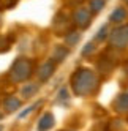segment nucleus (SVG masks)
<instances>
[{
  "mask_svg": "<svg viewBox=\"0 0 128 131\" xmlns=\"http://www.w3.org/2000/svg\"><path fill=\"white\" fill-rule=\"evenodd\" d=\"M56 125V117L52 115V112H44L38 122V131H49Z\"/></svg>",
  "mask_w": 128,
  "mask_h": 131,
  "instance_id": "nucleus-9",
  "label": "nucleus"
},
{
  "mask_svg": "<svg viewBox=\"0 0 128 131\" xmlns=\"http://www.w3.org/2000/svg\"><path fill=\"white\" fill-rule=\"evenodd\" d=\"M67 98H68V92H67V89H62V90H60V93H59V101L67 100Z\"/></svg>",
  "mask_w": 128,
  "mask_h": 131,
  "instance_id": "nucleus-19",
  "label": "nucleus"
},
{
  "mask_svg": "<svg viewBox=\"0 0 128 131\" xmlns=\"http://www.w3.org/2000/svg\"><path fill=\"white\" fill-rule=\"evenodd\" d=\"M112 68H114V65L109 62V60H103V62H100V67H98V71L100 74H103V76H109V74L112 73Z\"/></svg>",
  "mask_w": 128,
  "mask_h": 131,
  "instance_id": "nucleus-15",
  "label": "nucleus"
},
{
  "mask_svg": "<svg viewBox=\"0 0 128 131\" xmlns=\"http://www.w3.org/2000/svg\"><path fill=\"white\" fill-rule=\"evenodd\" d=\"M81 32L79 30H71L70 33L65 35V46L67 48H74V46L81 41Z\"/></svg>",
  "mask_w": 128,
  "mask_h": 131,
  "instance_id": "nucleus-13",
  "label": "nucleus"
},
{
  "mask_svg": "<svg viewBox=\"0 0 128 131\" xmlns=\"http://www.w3.org/2000/svg\"><path fill=\"white\" fill-rule=\"evenodd\" d=\"M84 2V0H68V3H71V5H76V8L78 6H81V3Z\"/></svg>",
  "mask_w": 128,
  "mask_h": 131,
  "instance_id": "nucleus-20",
  "label": "nucleus"
},
{
  "mask_svg": "<svg viewBox=\"0 0 128 131\" xmlns=\"http://www.w3.org/2000/svg\"><path fill=\"white\" fill-rule=\"evenodd\" d=\"M41 104H43V101H36V103H33L32 106L25 107L24 111H21V112H19V118H24V117H27L29 114H32V112H33L36 107H38V106H41Z\"/></svg>",
  "mask_w": 128,
  "mask_h": 131,
  "instance_id": "nucleus-17",
  "label": "nucleus"
},
{
  "mask_svg": "<svg viewBox=\"0 0 128 131\" xmlns=\"http://www.w3.org/2000/svg\"><path fill=\"white\" fill-rule=\"evenodd\" d=\"M106 5V0H89V10L92 11V14L100 13L104 8Z\"/></svg>",
  "mask_w": 128,
  "mask_h": 131,
  "instance_id": "nucleus-14",
  "label": "nucleus"
},
{
  "mask_svg": "<svg viewBox=\"0 0 128 131\" xmlns=\"http://www.w3.org/2000/svg\"><path fill=\"white\" fill-rule=\"evenodd\" d=\"M71 25H73V19L65 13H57L56 17H54V21H52V29L56 32V35L65 36L67 33L71 32Z\"/></svg>",
  "mask_w": 128,
  "mask_h": 131,
  "instance_id": "nucleus-6",
  "label": "nucleus"
},
{
  "mask_svg": "<svg viewBox=\"0 0 128 131\" xmlns=\"http://www.w3.org/2000/svg\"><path fill=\"white\" fill-rule=\"evenodd\" d=\"M95 49H97V46H95V43L93 41H90V43H87L86 46H84V49H82V57H89V55H92L93 52H95Z\"/></svg>",
  "mask_w": 128,
  "mask_h": 131,
  "instance_id": "nucleus-18",
  "label": "nucleus"
},
{
  "mask_svg": "<svg viewBox=\"0 0 128 131\" xmlns=\"http://www.w3.org/2000/svg\"><path fill=\"white\" fill-rule=\"evenodd\" d=\"M109 35H111L109 24H104V25H101V29H100L98 33L95 35V41H104L106 38H109Z\"/></svg>",
  "mask_w": 128,
  "mask_h": 131,
  "instance_id": "nucleus-16",
  "label": "nucleus"
},
{
  "mask_svg": "<svg viewBox=\"0 0 128 131\" xmlns=\"http://www.w3.org/2000/svg\"><path fill=\"white\" fill-rule=\"evenodd\" d=\"M35 74V63L29 57H17L8 71V79L13 84L29 82L30 78Z\"/></svg>",
  "mask_w": 128,
  "mask_h": 131,
  "instance_id": "nucleus-2",
  "label": "nucleus"
},
{
  "mask_svg": "<svg viewBox=\"0 0 128 131\" xmlns=\"http://www.w3.org/2000/svg\"><path fill=\"white\" fill-rule=\"evenodd\" d=\"M38 90H40V84L29 81V82H25L24 85H22V89H21V96L24 100H29V98L35 96L36 93H38Z\"/></svg>",
  "mask_w": 128,
  "mask_h": 131,
  "instance_id": "nucleus-10",
  "label": "nucleus"
},
{
  "mask_svg": "<svg viewBox=\"0 0 128 131\" xmlns=\"http://www.w3.org/2000/svg\"><path fill=\"white\" fill-rule=\"evenodd\" d=\"M56 68H57V63L54 62L52 59H49V60H46V62H43L40 67L35 70L36 82H38V84H44V82H48V81L52 78V74L56 73Z\"/></svg>",
  "mask_w": 128,
  "mask_h": 131,
  "instance_id": "nucleus-5",
  "label": "nucleus"
},
{
  "mask_svg": "<svg viewBox=\"0 0 128 131\" xmlns=\"http://www.w3.org/2000/svg\"><path fill=\"white\" fill-rule=\"evenodd\" d=\"M68 54H70V48H67L65 44H59L52 51V60L56 63H60L68 57Z\"/></svg>",
  "mask_w": 128,
  "mask_h": 131,
  "instance_id": "nucleus-11",
  "label": "nucleus"
},
{
  "mask_svg": "<svg viewBox=\"0 0 128 131\" xmlns=\"http://www.w3.org/2000/svg\"><path fill=\"white\" fill-rule=\"evenodd\" d=\"M62 131H70V129H62Z\"/></svg>",
  "mask_w": 128,
  "mask_h": 131,
  "instance_id": "nucleus-22",
  "label": "nucleus"
},
{
  "mask_svg": "<svg viewBox=\"0 0 128 131\" xmlns=\"http://www.w3.org/2000/svg\"><path fill=\"white\" fill-rule=\"evenodd\" d=\"M126 17H128V11L125 10V8L119 6L111 13V16H109V22L111 24H122L123 21H126Z\"/></svg>",
  "mask_w": 128,
  "mask_h": 131,
  "instance_id": "nucleus-12",
  "label": "nucleus"
},
{
  "mask_svg": "<svg viewBox=\"0 0 128 131\" xmlns=\"http://www.w3.org/2000/svg\"><path fill=\"white\" fill-rule=\"evenodd\" d=\"M112 109L117 114H128V93H119L112 101Z\"/></svg>",
  "mask_w": 128,
  "mask_h": 131,
  "instance_id": "nucleus-8",
  "label": "nucleus"
},
{
  "mask_svg": "<svg viewBox=\"0 0 128 131\" xmlns=\"http://www.w3.org/2000/svg\"><path fill=\"white\" fill-rule=\"evenodd\" d=\"M22 106V101L17 98L16 95H6L2 101V109L3 114H13V112L19 111Z\"/></svg>",
  "mask_w": 128,
  "mask_h": 131,
  "instance_id": "nucleus-7",
  "label": "nucleus"
},
{
  "mask_svg": "<svg viewBox=\"0 0 128 131\" xmlns=\"http://www.w3.org/2000/svg\"><path fill=\"white\" fill-rule=\"evenodd\" d=\"M3 115H5V114H3V112H2V111H0V118H2Z\"/></svg>",
  "mask_w": 128,
  "mask_h": 131,
  "instance_id": "nucleus-21",
  "label": "nucleus"
},
{
  "mask_svg": "<svg viewBox=\"0 0 128 131\" xmlns=\"http://www.w3.org/2000/svg\"><path fill=\"white\" fill-rule=\"evenodd\" d=\"M70 85L76 96L81 98L92 96L100 89V76L93 70L78 68L70 78Z\"/></svg>",
  "mask_w": 128,
  "mask_h": 131,
  "instance_id": "nucleus-1",
  "label": "nucleus"
},
{
  "mask_svg": "<svg viewBox=\"0 0 128 131\" xmlns=\"http://www.w3.org/2000/svg\"><path fill=\"white\" fill-rule=\"evenodd\" d=\"M71 19H73V25L74 27H78L79 30H86L87 27L92 24L93 14L86 6H78V8H74V11H73Z\"/></svg>",
  "mask_w": 128,
  "mask_h": 131,
  "instance_id": "nucleus-4",
  "label": "nucleus"
},
{
  "mask_svg": "<svg viewBox=\"0 0 128 131\" xmlns=\"http://www.w3.org/2000/svg\"><path fill=\"white\" fill-rule=\"evenodd\" d=\"M108 40H109V44H111L114 49L128 48V24L115 27V29L111 32Z\"/></svg>",
  "mask_w": 128,
  "mask_h": 131,
  "instance_id": "nucleus-3",
  "label": "nucleus"
},
{
  "mask_svg": "<svg viewBox=\"0 0 128 131\" xmlns=\"http://www.w3.org/2000/svg\"><path fill=\"white\" fill-rule=\"evenodd\" d=\"M125 2H126V3H128V0H125Z\"/></svg>",
  "mask_w": 128,
  "mask_h": 131,
  "instance_id": "nucleus-23",
  "label": "nucleus"
}]
</instances>
